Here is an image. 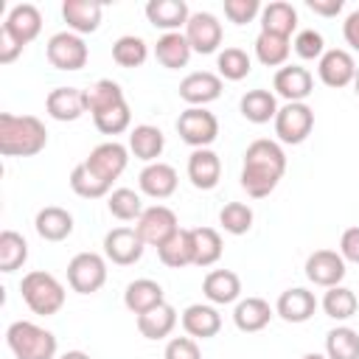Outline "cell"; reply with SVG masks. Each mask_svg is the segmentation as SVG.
I'll use <instances>...</instances> for the list:
<instances>
[{"instance_id": "6da1fadb", "label": "cell", "mask_w": 359, "mask_h": 359, "mask_svg": "<svg viewBox=\"0 0 359 359\" xmlns=\"http://www.w3.org/2000/svg\"><path fill=\"white\" fill-rule=\"evenodd\" d=\"M286 174V154L280 149V143L269 140V137H258L247 146L244 151V165H241V188L252 196V199H264L269 196L278 182Z\"/></svg>"}, {"instance_id": "7a4b0ae2", "label": "cell", "mask_w": 359, "mask_h": 359, "mask_svg": "<svg viewBox=\"0 0 359 359\" xmlns=\"http://www.w3.org/2000/svg\"><path fill=\"white\" fill-rule=\"evenodd\" d=\"M48 146V129L36 115L0 112V154L34 157Z\"/></svg>"}, {"instance_id": "3957f363", "label": "cell", "mask_w": 359, "mask_h": 359, "mask_svg": "<svg viewBox=\"0 0 359 359\" xmlns=\"http://www.w3.org/2000/svg\"><path fill=\"white\" fill-rule=\"evenodd\" d=\"M6 345L14 353V359H56L59 351L56 337L31 320L11 323L6 328Z\"/></svg>"}, {"instance_id": "277c9868", "label": "cell", "mask_w": 359, "mask_h": 359, "mask_svg": "<svg viewBox=\"0 0 359 359\" xmlns=\"http://www.w3.org/2000/svg\"><path fill=\"white\" fill-rule=\"evenodd\" d=\"M20 292H22V300L25 306L39 314V317H50L56 314L62 306H65V286L56 275L45 272V269H31L28 275H22V283H20Z\"/></svg>"}, {"instance_id": "5b68a950", "label": "cell", "mask_w": 359, "mask_h": 359, "mask_svg": "<svg viewBox=\"0 0 359 359\" xmlns=\"http://www.w3.org/2000/svg\"><path fill=\"white\" fill-rule=\"evenodd\" d=\"M107 283V261L98 252H79L67 264V286L79 294H95Z\"/></svg>"}, {"instance_id": "8992f818", "label": "cell", "mask_w": 359, "mask_h": 359, "mask_svg": "<svg viewBox=\"0 0 359 359\" xmlns=\"http://www.w3.org/2000/svg\"><path fill=\"white\" fill-rule=\"evenodd\" d=\"M177 132L180 137L194 146V149H208L219 137V121L210 109L205 107H188L177 118Z\"/></svg>"}, {"instance_id": "52a82bcc", "label": "cell", "mask_w": 359, "mask_h": 359, "mask_svg": "<svg viewBox=\"0 0 359 359\" xmlns=\"http://www.w3.org/2000/svg\"><path fill=\"white\" fill-rule=\"evenodd\" d=\"M45 56L56 70H81L90 59V50L84 45V39L73 31H59L48 39L45 45Z\"/></svg>"}, {"instance_id": "ba28073f", "label": "cell", "mask_w": 359, "mask_h": 359, "mask_svg": "<svg viewBox=\"0 0 359 359\" xmlns=\"http://www.w3.org/2000/svg\"><path fill=\"white\" fill-rule=\"evenodd\" d=\"M314 129V109L303 101V104H283L275 115V135L280 143L297 146L303 143Z\"/></svg>"}, {"instance_id": "9c48e42d", "label": "cell", "mask_w": 359, "mask_h": 359, "mask_svg": "<svg viewBox=\"0 0 359 359\" xmlns=\"http://www.w3.org/2000/svg\"><path fill=\"white\" fill-rule=\"evenodd\" d=\"M135 230H137V236L143 238L146 247H154V250H157L160 244H165V241L180 230V222H177V213H174L171 208H165V205H151V208H146V210L140 213Z\"/></svg>"}, {"instance_id": "30bf717a", "label": "cell", "mask_w": 359, "mask_h": 359, "mask_svg": "<svg viewBox=\"0 0 359 359\" xmlns=\"http://www.w3.org/2000/svg\"><path fill=\"white\" fill-rule=\"evenodd\" d=\"M222 22L210 11H194L185 22V39L194 53H216L222 45Z\"/></svg>"}, {"instance_id": "8fae6325", "label": "cell", "mask_w": 359, "mask_h": 359, "mask_svg": "<svg viewBox=\"0 0 359 359\" xmlns=\"http://www.w3.org/2000/svg\"><path fill=\"white\" fill-rule=\"evenodd\" d=\"M143 250L146 244L135 227H112L104 236V258L112 261L115 266H132L135 261L143 258Z\"/></svg>"}, {"instance_id": "7c38bea8", "label": "cell", "mask_w": 359, "mask_h": 359, "mask_svg": "<svg viewBox=\"0 0 359 359\" xmlns=\"http://www.w3.org/2000/svg\"><path fill=\"white\" fill-rule=\"evenodd\" d=\"M84 163L90 165L93 174H98L104 182L112 185V182L123 174V168H126V163H129V146H123V143H118V140L98 143V146L90 151V157H87Z\"/></svg>"}, {"instance_id": "4fadbf2b", "label": "cell", "mask_w": 359, "mask_h": 359, "mask_svg": "<svg viewBox=\"0 0 359 359\" xmlns=\"http://www.w3.org/2000/svg\"><path fill=\"white\" fill-rule=\"evenodd\" d=\"M345 272H348L345 269V258L337 250H314L306 258V278L314 286H323V289L339 286L342 278H345Z\"/></svg>"}, {"instance_id": "5bb4252c", "label": "cell", "mask_w": 359, "mask_h": 359, "mask_svg": "<svg viewBox=\"0 0 359 359\" xmlns=\"http://www.w3.org/2000/svg\"><path fill=\"white\" fill-rule=\"evenodd\" d=\"M317 76L325 87H334V90L348 87V84H353L356 62L345 48H328L317 62Z\"/></svg>"}, {"instance_id": "9a60e30c", "label": "cell", "mask_w": 359, "mask_h": 359, "mask_svg": "<svg viewBox=\"0 0 359 359\" xmlns=\"http://www.w3.org/2000/svg\"><path fill=\"white\" fill-rule=\"evenodd\" d=\"M272 90L286 98V104H303L314 90V76L303 65H283L272 79Z\"/></svg>"}, {"instance_id": "2e32d148", "label": "cell", "mask_w": 359, "mask_h": 359, "mask_svg": "<svg viewBox=\"0 0 359 359\" xmlns=\"http://www.w3.org/2000/svg\"><path fill=\"white\" fill-rule=\"evenodd\" d=\"M222 76L219 73H210V70H196V73H188L182 81H180V98L191 107H205L210 101H216L222 95Z\"/></svg>"}, {"instance_id": "e0dca14e", "label": "cell", "mask_w": 359, "mask_h": 359, "mask_svg": "<svg viewBox=\"0 0 359 359\" xmlns=\"http://www.w3.org/2000/svg\"><path fill=\"white\" fill-rule=\"evenodd\" d=\"M317 306L320 303H317L314 292H309L303 286H292V289L280 292V297L275 303V314L280 320H286V323H306V320L314 317Z\"/></svg>"}, {"instance_id": "ac0fdd59", "label": "cell", "mask_w": 359, "mask_h": 359, "mask_svg": "<svg viewBox=\"0 0 359 359\" xmlns=\"http://www.w3.org/2000/svg\"><path fill=\"white\" fill-rule=\"evenodd\" d=\"M188 180L199 191H213L222 180V160L213 149H194L188 157Z\"/></svg>"}, {"instance_id": "d6986e66", "label": "cell", "mask_w": 359, "mask_h": 359, "mask_svg": "<svg viewBox=\"0 0 359 359\" xmlns=\"http://www.w3.org/2000/svg\"><path fill=\"white\" fill-rule=\"evenodd\" d=\"M45 109L53 121H79L87 112L84 90H79V87H53L45 98Z\"/></svg>"}, {"instance_id": "ffe728a7", "label": "cell", "mask_w": 359, "mask_h": 359, "mask_svg": "<svg viewBox=\"0 0 359 359\" xmlns=\"http://www.w3.org/2000/svg\"><path fill=\"white\" fill-rule=\"evenodd\" d=\"M3 28H6L17 42L28 45V42H34V39L39 36V31H42V14H39V8H36L34 3H17V6H11V11H8Z\"/></svg>"}, {"instance_id": "44dd1931", "label": "cell", "mask_w": 359, "mask_h": 359, "mask_svg": "<svg viewBox=\"0 0 359 359\" xmlns=\"http://www.w3.org/2000/svg\"><path fill=\"white\" fill-rule=\"evenodd\" d=\"M177 182H180V177H177V168L174 165H168V163H149L143 171H140V177H137V185H140V191L146 194V196H151V199H168L174 191H177Z\"/></svg>"}, {"instance_id": "7402d4cb", "label": "cell", "mask_w": 359, "mask_h": 359, "mask_svg": "<svg viewBox=\"0 0 359 359\" xmlns=\"http://www.w3.org/2000/svg\"><path fill=\"white\" fill-rule=\"evenodd\" d=\"M101 14H104V6L95 0H65L62 3V17H65L67 28L79 36L98 31Z\"/></svg>"}, {"instance_id": "603a6c76", "label": "cell", "mask_w": 359, "mask_h": 359, "mask_svg": "<svg viewBox=\"0 0 359 359\" xmlns=\"http://www.w3.org/2000/svg\"><path fill=\"white\" fill-rule=\"evenodd\" d=\"M180 323H182V328H185L188 337H194V339H210L222 328V314L213 306H208V303H191L182 311Z\"/></svg>"}, {"instance_id": "cb8c5ba5", "label": "cell", "mask_w": 359, "mask_h": 359, "mask_svg": "<svg viewBox=\"0 0 359 359\" xmlns=\"http://www.w3.org/2000/svg\"><path fill=\"white\" fill-rule=\"evenodd\" d=\"M202 292L213 306H227L238 303L241 297V278L233 269H213L202 280Z\"/></svg>"}, {"instance_id": "d4e9b609", "label": "cell", "mask_w": 359, "mask_h": 359, "mask_svg": "<svg viewBox=\"0 0 359 359\" xmlns=\"http://www.w3.org/2000/svg\"><path fill=\"white\" fill-rule=\"evenodd\" d=\"M188 17H191V11H188L185 0H149L146 3V20L154 28H163L165 34L180 31L188 22Z\"/></svg>"}, {"instance_id": "484cf974", "label": "cell", "mask_w": 359, "mask_h": 359, "mask_svg": "<svg viewBox=\"0 0 359 359\" xmlns=\"http://www.w3.org/2000/svg\"><path fill=\"white\" fill-rule=\"evenodd\" d=\"M272 314H275V309L264 297H244L233 309V323H236L238 331L255 334V331H264L269 325Z\"/></svg>"}, {"instance_id": "4316f807", "label": "cell", "mask_w": 359, "mask_h": 359, "mask_svg": "<svg viewBox=\"0 0 359 359\" xmlns=\"http://www.w3.org/2000/svg\"><path fill=\"white\" fill-rule=\"evenodd\" d=\"M160 303H165V292H163V286L157 283V280H151V278H137V280H132L129 286H126V292H123V306L132 311V314H146V311H151L154 306H160Z\"/></svg>"}, {"instance_id": "83f0119b", "label": "cell", "mask_w": 359, "mask_h": 359, "mask_svg": "<svg viewBox=\"0 0 359 359\" xmlns=\"http://www.w3.org/2000/svg\"><path fill=\"white\" fill-rule=\"evenodd\" d=\"M297 28V11L292 3L286 0H275V3H266L261 8V31L264 34H275V36H292Z\"/></svg>"}, {"instance_id": "f1b7e54d", "label": "cell", "mask_w": 359, "mask_h": 359, "mask_svg": "<svg viewBox=\"0 0 359 359\" xmlns=\"http://www.w3.org/2000/svg\"><path fill=\"white\" fill-rule=\"evenodd\" d=\"M163 149H165V135H163L157 126L140 123V126H135V129L129 132V151H132L137 160H143L146 165H149V163H157V157L163 154Z\"/></svg>"}, {"instance_id": "f546056e", "label": "cell", "mask_w": 359, "mask_h": 359, "mask_svg": "<svg viewBox=\"0 0 359 359\" xmlns=\"http://www.w3.org/2000/svg\"><path fill=\"white\" fill-rule=\"evenodd\" d=\"M34 227H36L39 238H45V241H65L73 233V216H70V210H65L59 205H48L36 213Z\"/></svg>"}, {"instance_id": "4dcf8cb0", "label": "cell", "mask_w": 359, "mask_h": 359, "mask_svg": "<svg viewBox=\"0 0 359 359\" xmlns=\"http://www.w3.org/2000/svg\"><path fill=\"white\" fill-rule=\"evenodd\" d=\"M238 109H241V115H244L250 123H269V121H275V115H278L280 107H278L275 93L258 87V90H247V93L241 95Z\"/></svg>"}, {"instance_id": "1f68e13d", "label": "cell", "mask_w": 359, "mask_h": 359, "mask_svg": "<svg viewBox=\"0 0 359 359\" xmlns=\"http://www.w3.org/2000/svg\"><path fill=\"white\" fill-rule=\"evenodd\" d=\"M191 53H194V50H191V45H188L185 34H180V31L163 34V36L157 39V45H154V59H157L163 67H168V70L185 67L188 59H191Z\"/></svg>"}, {"instance_id": "d6a6232c", "label": "cell", "mask_w": 359, "mask_h": 359, "mask_svg": "<svg viewBox=\"0 0 359 359\" xmlns=\"http://www.w3.org/2000/svg\"><path fill=\"white\" fill-rule=\"evenodd\" d=\"M177 325V309L171 303H160L151 311L137 317V331L146 339H165Z\"/></svg>"}, {"instance_id": "836d02e7", "label": "cell", "mask_w": 359, "mask_h": 359, "mask_svg": "<svg viewBox=\"0 0 359 359\" xmlns=\"http://www.w3.org/2000/svg\"><path fill=\"white\" fill-rule=\"evenodd\" d=\"M157 258L171 266V269H182V266H191L194 264V244H191V230L188 227H180L165 244L157 247Z\"/></svg>"}, {"instance_id": "e575fe53", "label": "cell", "mask_w": 359, "mask_h": 359, "mask_svg": "<svg viewBox=\"0 0 359 359\" xmlns=\"http://www.w3.org/2000/svg\"><path fill=\"white\" fill-rule=\"evenodd\" d=\"M191 244H194V266H213L222 258V236L213 227H191Z\"/></svg>"}, {"instance_id": "d590c367", "label": "cell", "mask_w": 359, "mask_h": 359, "mask_svg": "<svg viewBox=\"0 0 359 359\" xmlns=\"http://www.w3.org/2000/svg\"><path fill=\"white\" fill-rule=\"evenodd\" d=\"M292 53V42L286 36H275V34H258L255 36V59L266 67H283L286 59Z\"/></svg>"}, {"instance_id": "8d00e7d4", "label": "cell", "mask_w": 359, "mask_h": 359, "mask_svg": "<svg viewBox=\"0 0 359 359\" xmlns=\"http://www.w3.org/2000/svg\"><path fill=\"white\" fill-rule=\"evenodd\" d=\"M84 101H87V112L98 115V112H104V109H109V107H115V104H121V101H126V98H123V90H121L118 81H112V79H98L95 84H90V87L84 90Z\"/></svg>"}, {"instance_id": "74e56055", "label": "cell", "mask_w": 359, "mask_h": 359, "mask_svg": "<svg viewBox=\"0 0 359 359\" xmlns=\"http://www.w3.org/2000/svg\"><path fill=\"white\" fill-rule=\"evenodd\" d=\"M325 356L328 359H359V331L351 325H337L325 334Z\"/></svg>"}, {"instance_id": "f35d334b", "label": "cell", "mask_w": 359, "mask_h": 359, "mask_svg": "<svg viewBox=\"0 0 359 359\" xmlns=\"http://www.w3.org/2000/svg\"><path fill=\"white\" fill-rule=\"evenodd\" d=\"M323 311L331 317V320H337V323H342V320H351L353 314H356V306H359V300H356V294H353V289H348V286H331L325 294H323Z\"/></svg>"}, {"instance_id": "ab89813d", "label": "cell", "mask_w": 359, "mask_h": 359, "mask_svg": "<svg viewBox=\"0 0 359 359\" xmlns=\"http://www.w3.org/2000/svg\"><path fill=\"white\" fill-rule=\"evenodd\" d=\"M146 59H149V45H146V39L126 34V36H118V39L112 42V62H115L118 67H140Z\"/></svg>"}, {"instance_id": "60d3db41", "label": "cell", "mask_w": 359, "mask_h": 359, "mask_svg": "<svg viewBox=\"0 0 359 359\" xmlns=\"http://www.w3.org/2000/svg\"><path fill=\"white\" fill-rule=\"evenodd\" d=\"M28 261V241L17 230L0 233V272H14Z\"/></svg>"}, {"instance_id": "b9f144b4", "label": "cell", "mask_w": 359, "mask_h": 359, "mask_svg": "<svg viewBox=\"0 0 359 359\" xmlns=\"http://www.w3.org/2000/svg\"><path fill=\"white\" fill-rule=\"evenodd\" d=\"M70 188H73V194H79L81 199H101V196L109 194L112 185L104 182L98 174H93L87 163H79V165L70 171Z\"/></svg>"}, {"instance_id": "7bdbcfd3", "label": "cell", "mask_w": 359, "mask_h": 359, "mask_svg": "<svg viewBox=\"0 0 359 359\" xmlns=\"http://www.w3.org/2000/svg\"><path fill=\"white\" fill-rule=\"evenodd\" d=\"M216 67H219V76H222V79H227V81H241V79L250 76V70H252V59L247 56V50L230 45V48L219 50V56H216Z\"/></svg>"}, {"instance_id": "ee69618b", "label": "cell", "mask_w": 359, "mask_h": 359, "mask_svg": "<svg viewBox=\"0 0 359 359\" xmlns=\"http://www.w3.org/2000/svg\"><path fill=\"white\" fill-rule=\"evenodd\" d=\"M107 208L118 222H137L140 213L146 210L140 202V194H135L132 188H115L107 196Z\"/></svg>"}, {"instance_id": "f6af8a7d", "label": "cell", "mask_w": 359, "mask_h": 359, "mask_svg": "<svg viewBox=\"0 0 359 359\" xmlns=\"http://www.w3.org/2000/svg\"><path fill=\"white\" fill-rule=\"evenodd\" d=\"M252 208L244 205V202H227L222 210H219V224L224 227V233L230 236H244L250 233L252 227Z\"/></svg>"}, {"instance_id": "bcb514c9", "label": "cell", "mask_w": 359, "mask_h": 359, "mask_svg": "<svg viewBox=\"0 0 359 359\" xmlns=\"http://www.w3.org/2000/svg\"><path fill=\"white\" fill-rule=\"evenodd\" d=\"M93 123H95V129L101 135H121V132H126L132 126V109H129L126 101H121V104L93 115Z\"/></svg>"}, {"instance_id": "7dc6e473", "label": "cell", "mask_w": 359, "mask_h": 359, "mask_svg": "<svg viewBox=\"0 0 359 359\" xmlns=\"http://www.w3.org/2000/svg\"><path fill=\"white\" fill-rule=\"evenodd\" d=\"M292 48H294V53H297L300 59H306V62L317 59V62H320V56L325 53V39H323L320 31H314V28H303V31L294 34Z\"/></svg>"}, {"instance_id": "c3c4849f", "label": "cell", "mask_w": 359, "mask_h": 359, "mask_svg": "<svg viewBox=\"0 0 359 359\" xmlns=\"http://www.w3.org/2000/svg\"><path fill=\"white\" fill-rule=\"evenodd\" d=\"M261 3L258 0H224V17L236 25H247L255 17H261Z\"/></svg>"}, {"instance_id": "681fc988", "label": "cell", "mask_w": 359, "mask_h": 359, "mask_svg": "<svg viewBox=\"0 0 359 359\" xmlns=\"http://www.w3.org/2000/svg\"><path fill=\"white\" fill-rule=\"evenodd\" d=\"M163 359H202V353L194 337H171L165 342Z\"/></svg>"}, {"instance_id": "f907efd6", "label": "cell", "mask_w": 359, "mask_h": 359, "mask_svg": "<svg viewBox=\"0 0 359 359\" xmlns=\"http://www.w3.org/2000/svg\"><path fill=\"white\" fill-rule=\"evenodd\" d=\"M339 255L351 264H359V224L356 227H348L339 238Z\"/></svg>"}, {"instance_id": "816d5d0a", "label": "cell", "mask_w": 359, "mask_h": 359, "mask_svg": "<svg viewBox=\"0 0 359 359\" xmlns=\"http://www.w3.org/2000/svg\"><path fill=\"white\" fill-rule=\"evenodd\" d=\"M22 42H17L6 28H0V65H11L22 53Z\"/></svg>"}, {"instance_id": "f5cc1de1", "label": "cell", "mask_w": 359, "mask_h": 359, "mask_svg": "<svg viewBox=\"0 0 359 359\" xmlns=\"http://www.w3.org/2000/svg\"><path fill=\"white\" fill-rule=\"evenodd\" d=\"M342 36H345V42H348L353 50H359V8L345 17V22H342Z\"/></svg>"}, {"instance_id": "db71d44e", "label": "cell", "mask_w": 359, "mask_h": 359, "mask_svg": "<svg viewBox=\"0 0 359 359\" xmlns=\"http://www.w3.org/2000/svg\"><path fill=\"white\" fill-rule=\"evenodd\" d=\"M306 6L320 17H337L342 11V0H306Z\"/></svg>"}, {"instance_id": "11a10c76", "label": "cell", "mask_w": 359, "mask_h": 359, "mask_svg": "<svg viewBox=\"0 0 359 359\" xmlns=\"http://www.w3.org/2000/svg\"><path fill=\"white\" fill-rule=\"evenodd\" d=\"M59 359H90V353H84V351H67Z\"/></svg>"}, {"instance_id": "9f6ffc18", "label": "cell", "mask_w": 359, "mask_h": 359, "mask_svg": "<svg viewBox=\"0 0 359 359\" xmlns=\"http://www.w3.org/2000/svg\"><path fill=\"white\" fill-rule=\"evenodd\" d=\"M300 359H328V356H323V353H303Z\"/></svg>"}, {"instance_id": "6f0895ef", "label": "cell", "mask_w": 359, "mask_h": 359, "mask_svg": "<svg viewBox=\"0 0 359 359\" xmlns=\"http://www.w3.org/2000/svg\"><path fill=\"white\" fill-rule=\"evenodd\" d=\"M353 90H356V95H359V67H356V76H353Z\"/></svg>"}]
</instances>
